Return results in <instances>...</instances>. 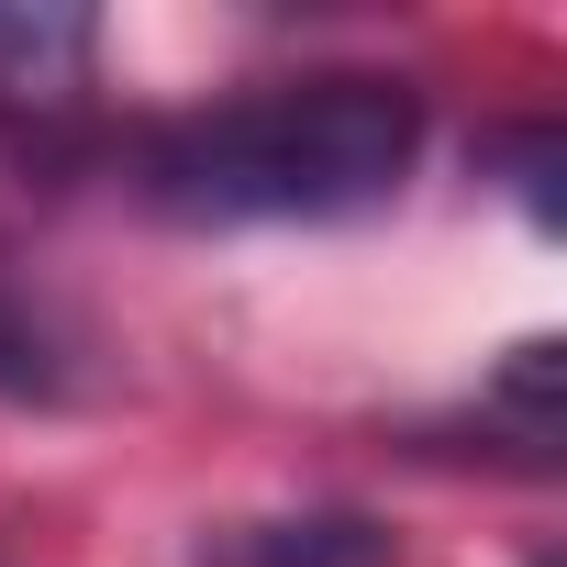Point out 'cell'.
<instances>
[{"label":"cell","instance_id":"6da1fadb","mask_svg":"<svg viewBox=\"0 0 567 567\" xmlns=\"http://www.w3.org/2000/svg\"><path fill=\"white\" fill-rule=\"evenodd\" d=\"M412 145L423 101L401 79H278L145 134V200L178 223H346L412 178Z\"/></svg>","mask_w":567,"mask_h":567},{"label":"cell","instance_id":"7a4b0ae2","mask_svg":"<svg viewBox=\"0 0 567 567\" xmlns=\"http://www.w3.org/2000/svg\"><path fill=\"white\" fill-rule=\"evenodd\" d=\"M200 567H401V545L368 512H278V523H223Z\"/></svg>","mask_w":567,"mask_h":567}]
</instances>
